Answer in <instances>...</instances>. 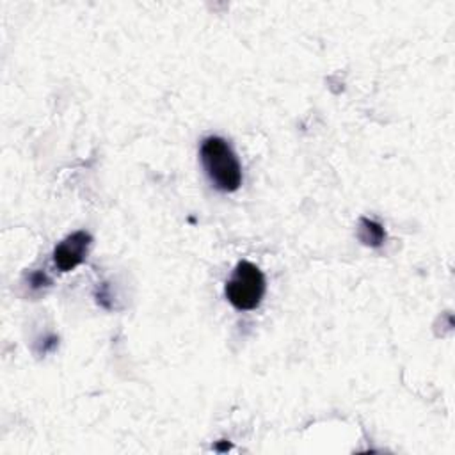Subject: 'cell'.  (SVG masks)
I'll return each mask as SVG.
<instances>
[{
  "label": "cell",
  "instance_id": "5b68a950",
  "mask_svg": "<svg viewBox=\"0 0 455 455\" xmlns=\"http://www.w3.org/2000/svg\"><path fill=\"white\" fill-rule=\"evenodd\" d=\"M32 286L34 288H39V286H44L46 283H50V279L46 277V274L44 272H36V274H32Z\"/></svg>",
  "mask_w": 455,
  "mask_h": 455
},
{
  "label": "cell",
  "instance_id": "6da1fadb",
  "mask_svg": "<svg viewBox=\"0 0 455 455\" xmlns=\"http://www.w3.org/2000/svg\"><path fill=\"white\" fill-rule=\"evenodd\" d=\"M201 164L212 181L220 192H235L242 185V165L222 137H206L201 144Z\"/></svg>",
  "mask_w": 455,
  "mask_h": 455
},
{
  "label": "cell",
  "instance_id": "3957f363",
  "mask_svg": "<svg viewBox=\"0 0 455 455\" xmlns=\"http://www.w3.org/2000/svg\"><path fill=\"white\" fill-rule=\"evenodd\" d=\"M91 242H92V236L84 229L68 235L53 249V263L57 265V268L62 272H69L76 268L85 259Z\"/></svg>",
  "mask_w": 455,
  "mask_h": 455
},
{
  "label": "cell",
  "instance_id": "277c9868",
  "mask_svg": "<svg viewBox=\"0 0 455 455\" xmlns=\"http://www.w3.org/2000/svg\"><path fill=\"white\" fill-rule=\"evenodd\" d=\"M357 236L363 243L366 245H371V247H379L382 245L384 238H386V233H384V228L380 224H377L375 220H370V219H361L359 220V231H357Z\"/></svg>",
  "mask_w": 455,
  "mask_h": 455
},
{
  "label": "cell",
  "instance_id": "7a4b0ae2",
  "mask_svg": "<svg viewBox=\"0 0 455 455\" xmlns=\"http://www.w3.org/2000/svg\"><path fill=\"white\" fill-rule=\"evenodd\" d=\"M267 283L263 272L251 261L236 263L231 277L226 281L224 293L229 304L240 311L256 309L265 295Z\"/></svg>",
  "mask_w": 455,
  "mask_h": 455
}]
</instances>
